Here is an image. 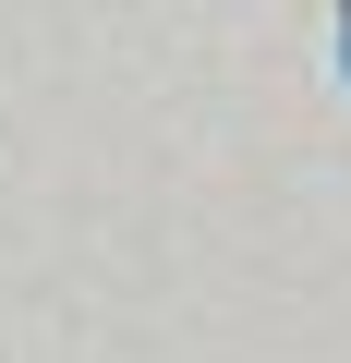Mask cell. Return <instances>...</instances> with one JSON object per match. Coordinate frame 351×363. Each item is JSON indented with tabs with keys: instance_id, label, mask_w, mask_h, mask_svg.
<instances>
[{
	"instance_id": "6da1fadb",
	"label": "cell",
	"mask_w": 351,
	"mask_h": 363,
	"mask_svg": "<svg viewBox=\"0 0 351 363\" xmlns=\"http://www.w3.org/2000/svg\"><path fill=\"white\" fill-rule=\"evenodd\" d=\"M339 61H351V13H339Z\"/></svg>"
}]
</instances>
